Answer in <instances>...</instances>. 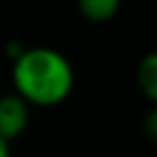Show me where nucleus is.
<instances>
[{
    "label": "nucleus",
    "mask_w": 157,
    "mask_h": 157,
    "mask_svg": "<svg viewBox=\"0 0 157 157\" xmlns=\"http://www.w3.org/2000/svg\"><path fill=\"white\" fill-rule=\"evenodd\" d=\"M15 95L28 105L52 108L63 103L75 84L71 63L52 48L24 50L11 69Z\"/></svg>",
    "instance_id": "obj_1"
},
{
    "label": "nucleus",
    "mask_w": 157,
    "mask_h": 157,
    "mask_svg": "<svg viewBox=\"0 0 157 157\" xmlns=\"http://www.w3.org/2000/svg\"><path fill=\"white\" fill-rule=\"evenodd\" d=\"M24 50H26V48H24L20 41H11V43H9V48H7V54H9V58H11V60H15Z\"/></svg>",
    "instance_id": "obj_5"
},
{
    "label": "nucleus",
    "mask_w": 157,
    "mask_h": 157,
    "mask_svg": "<svg viewBox=\"0 0 157 157\" xmlns=\"http://www.w3.org/2000/svg\"><path fill=\"white\" fill-rule=\"evenodd\" d=\"M78 9L84 20L101 24L118 13L121 0H78Z\"/></svg>",
    "instance_id": "obj_3"
},
{
    "label": "nucleus",
    "mask_w": 157,
    "mask_h": 157,
    "mask_svg": "<svg viewBox=\"0 0 157 157\" xmlns=\"http://www.w3.org/2000/svg\"><path fill=\"white\" fill-rule=\"evenodd\" d=\"M28 125V103L15 93L0 97V138L13 140Z\"/></svg>",
    "instance_id": "obj_2"
},
{
    "label": "nucleus",
    "mask_w": 157,
    "mask_h": 157,
    "mask_svg": "<svg viewBox=\"0 0 157 157\" xmlns=\"http://www.w3.org/2000/svg\"><path fill=\"white\" fill-rule=\"evenodd\" d=\"M140 93L148 99L155 101L157 99V54H146L140 65H138V73H136Z\"/></svg>",
    "instance_id": "obj_4"
},
{
    "label": "nucleus",
    "mask_w": 157,
    "mask_h": 157,
    "mask_svg": "<svg viewBox=\"0 0 157 157\" xmlns=\"http://www.w3.org/2000/svg\"><path fill=\"white\" fill-rule=\"evenodd\" d=\"M0 157H11V151H9V142L0 138Z\"/></svg>",
    "instance_id": "obj_6"
}]
</instances>
